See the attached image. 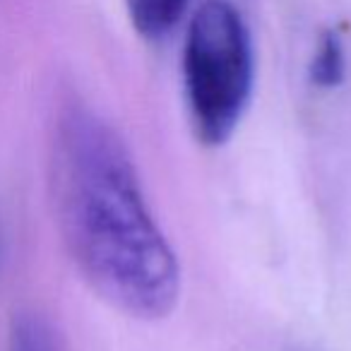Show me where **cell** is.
Returning a JSON list of instances; mask_svg holds the SVG:
<instances>
[{"label": "cell", "instance_id": "obj_1", "mask_svg": "<svg viewBox=\"0 0 351 351\" xmlns=\"http://www.w3.org/2000/svg\"><path fill=\"white\" fill-rule=\"evenodd\" d=\"M51 188L60 236L84 282L137 320L169 315L181 296L178 260L128 145L89 108H68L56 125Z\"/></svg>", "mask_w": 351, "mask_h": 351}, {"label": "cell", "instance_id": "obj_4", "mask_svg": "<svg viewBox=\"0 0 351 351\" xmlns=\"http://www.w3.org/2000/svg\"><path fill=\"white\" fill-rule=\"evenodd\" d=\"M346 73V58H344V44H341L337 32H325L317 41V49L311 58V82L320 89H332L341 84Z\"/></svg>", "mask_w": 351, "mask_h": 351}, {"label": "cell", "instance_id": "obj_2", "mask_svg": "<svg viewBox=\"0 0 351 351\" xmlns=\"http://www.w3.org/2000/svg\"><path fill=\"white\" fill-rule=\"evenodd\" d=\"M255 80L250 32L226 0H207L193 15L183 46V94L195 137L219 147L248 108Z\"/></svg>", "mask_w": 351, "mask_h": 351}, {"label": "cell", "instance_id": "obj_3", "mask_svg": "<svg viewBox=\"0 0 351 351\" xmlns=\"http://www.w3.org/2000/svg\"><path fill=\"white\" fill-rule=\"evenodd\" d=\"M191 0H125L135 32L145 39H164L186 15Z\"/></svg>", "mask_w": 351, "mask_h": 351}, {"label": "cell", "instance_id": "obj_5", "mask_svg": "<svg viewBox=\"0 0 351 351\" xmlns=\"http://www.w3.org/2000/svg\"><path fill=\"white\" fill-rule=\"evenodd\" d=\"M8 351H53L51 349V337L46 327L36 317H20L15 320L10 332V346Z\"/></svg>", "mask_w": 351, "mask_h": 351}]
</instances>
